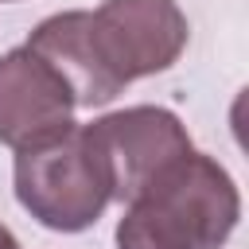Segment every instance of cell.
I'll return each mask as SVG.
<instances>
[{
	"mask_svg": "<svg viewBox=\"0 0 249 249\" xmlns=\"http://www.w3.org/2000/svg\"><path fill=\"white\" fill-rule=\"evenodd\" d=\"M241 218L233 175L206 152L163 167L117 222V249H218Z\"/></svg>",
	"mask_w": 249,
	"mask_h": 249,
	"instance_id": "cell-1",
	"label": "cell"
},
{
	"mask_svg": "<svg viewBox=\"0 0 249 249\" xmlns=\"http://www.w3.org/2000/svg\"><path fill=\"white\" fill-rule=\"evenodd\" d=\"M12 183L19 206L54 233H82L89 230L109 198V187L82 140V124L66 128L54 140L35 148H19L12 163Z\"/></svg>",
	"mask_w": 249,
	"mask_h": 249,
	"instance_id": "cell-2",
	"label": "cell"
},
{
	"mask_svg": "<svg viewBox=\"0 0 249 249\" xmlns=\"http://www.w3.org/2000/svg\"><path fill=\"white\" fill-rule=\"evenodd\" d=\"M82 140L109 187L113 202L136 198L163 167L187 156L195 144L187 124L163 105H128L82 124Z\"/></svg>",
	"mask_w": 249,
	"mask_h": 249,
	"instance_id": "cell-3",
	"label": "cell"
},
{
	"mask_svg": "<svg viewBox=\"0 0 249 249\" xmlns=\"http://www.w3.org/2000/svg\"><path fill=\"white\" fill-rule=\"evenodd\" d=\"M89 31L121 89L175 66L191 39L187 16L175 0H101L89 12Z\"/></svg>",
	"mask_w": 249,
	"mask_h": 249,
	"instance_id": "cell-4",
	"label": "cell"
},
{
	"mask_svg": "<svg viewBox=\"0 0 249 249\" xmlns=\"http://www.w3.org/2000/svg\"><path fill=\"white\" fill-rule=\"evenodd\" d=\"M74 109L78 101L62 74L31 47L0 54V144L19 152L54 140L78 124Z\"/></svg>",
	"mask_w": 249,
	"mask_h": 249,
	"instance_id": "cell-5",
	"label": "cell"
},
{
	"mask_svg": "<svg viewBox=\"0 0 249 249\" xmlns=\"http://www.w3.org/2000/svg\"><path fill=\"white\" fill-rule=\"evenodd\" d=\"M43 62H51L62 82L70 86L78 109H93V105H109L121 86L113 82V74L105 70L97 47H93V31H89V12L74 8V12H54L47 16L31 35L27 43Z\"/></svg>",
	"mask_w": 249,
	"mask_h": 249,
	"instance_id": "cell-6",
	"label": "cell"
},
{
	"mask_svg": "<svg viewBox=\"0 0 249 249\" xmlns=\"http://www.w3.org/2000/svg\"><path fill=\"white\" fill-rule=\"evenodd\" d=\"M0 249H19V241H16V233L0 222Z\"/></svg>",
	"mask_w": 249,
	"mask_h": 249,
	"instance_id": "cell-7",
	"label": "cell"
}]
</instances>
